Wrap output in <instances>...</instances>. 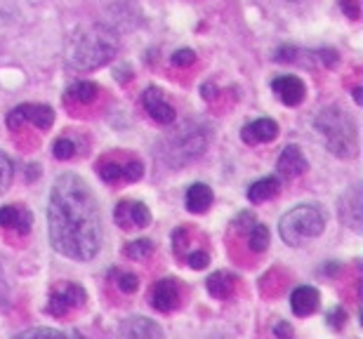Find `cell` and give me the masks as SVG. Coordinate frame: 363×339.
Returning <instances> with one entry per match:
<instances>
[{
  "label": "cell",
  "instance_id": "obj_1",
  "mask_svg": "<svg viewBox=\"0 0 363 339\" xmlns=\"http://www.w3.org/2000/svg\"><path fill=\"white\" fill-rule=\"evenodd\" d=\"M50 241L57 252L76 262H90L101 245V219L92 191L78 174H60L47 208Z\"/></svg>",
  "mask_w": 363,
  "mask_h": 339
},
{
  "label": "cell",
  "instance_id": "obj_2",
  "mask_svg": "<svg viewBox=\"0 0 363 339\" xmlns=\"http://www.w3.org/2000/svg\"><path fill=\"white\" fill-rule=\"evenodd\" d=\"M118 38L106 26H88L78 31L66 47V62L78 71H92L114 59Z\"/></svg>",
  "mask_w": 363,
  "mask_h": 339
},
{
  "label": "cell",
  "instance_id": "obj_3",
  "mask_svg": "<svg viewBox=\"0 0 363 339\" xmlns=\"http://www.w3.org/2000/svg\"><path fill=\"white\" fill-rule=\"evenodd\" d=\"M316 130L323 137L325 146L340 158H354L359 151V135H356V123L340 111L338 106H328L316 116Z\"/></svg>",
  "mask_w": 363,
  "mask_h": 339
},
{
  "label": "cell",
  "instance_id": "obj_4",
  "mask_svg": "<svg viewBox=\"0 0 363 339\" xmlns=\"http://www.w3.org/2000/svg\"><path fill=\"white\" fill-rule=\"evenodd\" d=\"M325 229V215L318 205H297L281 217L279 233L283 243L292 247H302L307 241L318 238Z\"/></svg>",
  "mask_w": 363,
  "mask_h": 339
},
{
  "label": "cell",
  "instance_id": "obj_5",
  "mask_svg": "<svg viewBox=\"0 0 363 339\" xmlns=\"http://www.w3.org/2000/svg\"><path fill=\"white\" fill-rule=\"evenodd\" d=\"M205 141H208V137L196 130V127L194 130H191V125L182 127L179 135L173 137V146L168 148V153H170L168 161L179 165V163H186V161H191V158L201 156L203 148H205Z\"/></svg>",
  "mask_w": 363,
  "mask_h": 339
},
{
  "label": "cell",
  "instance_id": "obj_6",
  "mask_svg": "<svg viewBox=\"0 0 363 339\" xmlns=\"http://www.w3.org/2000/svg\"><path fill=\"white\" fill-rule=\"evenodd\" d=\"M24 123L36 125L38 130H50L55 123V111L47 104H21L8 116L10 130H19Z\"/></svg>",
  "mask_w": 363,
  "mask_h": 339
},
{
  "label": "cell",
  "instance_id": "obj_7",
  "mask_svg": "<svg viewBox=\"0 0 363 339\" xmlns=\"http://www.w3.org/2000/svg\"><path fill=\"white\" fill-rule=\"evenodd\" d=\"M85 301V290L76 283H62L55 293L50 295V301H47V311L52 316H64L71 309H78Z\"/></svg>",
  "mask_w": 363,
  "mask_h": 339
},
{
  "label": "cell",
  "instance_id": "obj_8",
  "mask_svg": "<svg viewBox=\"0 0 363 339\" xmlns=\"http://www.w3.org/2000/svg\"><path fill=\"white\" fill-rule=\"evenodd\" d=\"M114 219L123 229H144L151 224V212L142 200H121L114 210Z\"/></svg>",
  "mask_w": 363,
  "mask_h": 339
},
{
  "label": "cell",
  "instance_id": "obj_9",
  "mask_svg": "<svg viewBox=\"0 0 363 339\" xmlns=\"http://www.w3.org/2000/svg\"><path fill=\"white\" fill-rule=\"evenodd\" d=\"M142 104H144V109H147V113L151 116L156 123H161V125L175 123V116L177 113H175V106L168 102V97H165L163 90L147 87L142 94Z\"/></svg>",
  "mask_w": 363,
  "mask_h": 339
},
{
  "label": "cell",
  "instance_id": "obj_10",
  "mask_svg": "<svg viewBox=\"0 0 363 339\" xmlns=\"http://www.w3.org/2000/svg\"><path fill=\"white\" fill-rule=\"evenodd\" d=\"M182 299V290L177 280H158L156 285L151 288V306L156 311H163V314H170L179 306Z\"/></svg>",
  "mask_w": 363,
  "mask_h": 339
},
{
  "label": "cell",
  "instance_id": "obj_11",
  "mask_svg": "<svg viewBox=\"0 0 363 339\" xmlns=\"http://www.w3.org/2000/svg\"><path fill=\"white\" fill-rule=\"evenodd\" d=\"M118 339H165L163 330L144 316H132L121 323Z\"/></svg>",
  "mask_w": 363,
  "mask_h": 339
},
{
  "label": "cell",
  "instance_id": "obj_12",
  "mask_svg": "<svg viewBox=\"0 0 363 339\" xmlns=\"http://www.w3.org/2000/svg\"><path fill=\"white\" fill-rule=\"evenodd\" d=\"M276 170H279V174L286 179H295V177H300V174L307 172L309 163H307V158H304L302 148L297 144H288L281 151L279 163H276Z\"/></svg>",
  "mask_w": 363,
  "mask_h": 339
},
{
  "label": "cell",
  "instance_id": "obj_13",
  "mask_svg": "<svg viewBox=\"0 0 363 339\" xmlns=\"http://www.w3.org/2000/svg\"><path fill=\"white\" fill-rule=\"evenodd\" d=\"M271 90L274 94L281 99L286 106H297L302 104L304 94H307V87L297 76H279L271 81Z\"/></svg>",
  "mask_w": 363,
  "mask_h": 339
},
{
  "label": "cell",
  "instance_id": "obj_14",
  "mask_svg": "<svg viewBox=\"0 0 363 339\" xmlns=\"http://www.w3.org/2000/svg\"><path fill=\"white\" fill-rule=\"evenodd\" d=\"M0 226L26 236L31 231V226H34V215H31V210L21 208V205H3L0 208Z\"/></svg>",
  "mask_w": 363,
  "mask_h": 339
},
{
  "label": "cell",
  "instance_id": "obj_15",
  "mask_svg": "<svg viewBox=\"0 0 363 339\" xmlns=\"http://www.w3.org/2000/svg\"><path fill=\"white\" fill-rule=\"evenodd\" d=\"M241 137L245 144H266V141H274L279 137V125L271 118H258L243 127Z\"/></svg>",
  "mask_w": 363,
  "mask_h": 339
},
{
  "label": "cell",
  "instance_id": "obj_16",
  "mask_svg": "<svg viewBox=\"0 0 363 339\" xmlns=\"http://www.w3.org/2000/svg\"><path fill=\"white\" fill-rule=\"evenodd\" d=\"M318 301H321V295L312 285H300L290 295V306L295 316H312L318 309Z\"/></svg>",
  "mask_w": 363,
  "mask_h": 339
},
{
  "label": "cell",
  "instance_id": "obj_17",
  "mask_svg": "<svg viewBox=\"0 0 363 339\" xmlns=\"http://www.w3.org/2000/svg\"><path fill=\"white\" fill-rule=\"evenodd\" d=\"M184 203H186V210H189V212L201 215V212H205L212 205V189L208 187V184H203V182L191 184V187L186 189Z\"/></svg>",
  "mask_w": 363,
  "mask_h": 339
},
{
  "label": "cell",
  "instance_id": "obj_18",
  "mask_svg": "<svg viewBox=\"0 0 363 339\" xmlns=\"http://www.w3.org/2000/svg\"><path fill=\"white\" fill-rule=\"evenodd\" d=\"M236 283H238V278L234 273L215 271L210 278H208V293H210L212 297H217V299H227V297H231Z\"/></svg>",
  "mask_w": 363,
  "mask_h": 339
},
{
  "label": "cell",
  "instance_id": "obj_19",
  "mask_svg": "<svg viewBox=\"0 0 363 339\" xmlns=\"http://www.w3.org/2000/svg\"><path fill=\"white\" fill-rule=\"evenodd\" d=\"M279 191H281L279 177H262V179H258L255 184H250L248 198H250V203H264V200L274 198Z\"/></svg>",
  "mask_w": 363,
  "mask_h": 339
},
{
  "label": "cell",
  "instance_id": "obj_20",
  "mask_svg": "<svg viewBox=\"0 0 363 339\" xmlns=\"http://www.w3.org/2000/svg\"><path fill=\"white\" fill-rule=\"evenodd\" d=\"M68 99H73V102H81V104H90L97 99L99 94V87L95 83L90 81H81V83H73L71 87H68Z\"/></svg>",
  "mask_w": 363,
  "mask_h": 339
},
{
  "label": "cell",
  "instance_id": "obj_21",
  "mask_svg": "<svg viewBox=\"0 0 363 339\" xmlns=\"http://www.w3.org/2000/svg\"><path fill=\"white\" fill-rule=\"evenodd\" d=\"M245 238H248V247L253 252H264L269 247V229L264 224H260V221L245 233Z\"/></svg>",
  "mask_w": 363,
  "mask_h": 339
},
{
  "label": "cell",
  "instance_id": "obj_22",
  "mask_svg": "<svg viewBox=\"0 0 363 339\" xmlns=\"http://www.w3.org/2000/svg\"><path fill=\"white\" fill-rule=\"evenodd\" d=\"M153 252V243L149 238H140V241H132L125 245V254L130 259H147Z\"/></svg>",
  "mask_w": 363,
  "mask_h": 339
},
{
  "label": "cell",
  "instance_id": "obj_23",
  "mask_svg": "<svg viewBox=\"0 0 363 339\" xmlns=\"http://www.w3.org/2000/svg\"><path fill=\"white\" fill-rule=\"evenodd\" d=\"M97 172H99V177L104 179V182L114 184V182H118V179H123V163L104 161L101 165H97Z\"/></svg>",
  "mask_w": 363,
  "mask_h": 339
},
{
  "label": "cell",
  "instance_id": "obj_24",
  "mask_svg": "<svg viewBox=\"0 0 363 339\" xmlns=\"http://www.w3.org/2000/svg\"><path fill=\"white\" fill-rule=\"evenodd\" d=\"M76 144H73L68 137H60V139L55 141V146H52V153H55L57 161H71L73 156H76Z\"/></svg>",
  "mask_w": 363,
  "mask_h": 339
},
{
  "label": "cell",
  "instance_id": "obj_25",
  "mask_svg": "<svg viewBox=\"0 0 363 339\" xmlns=\"http://www.w3.org/2000/svg\"><path fill=\"white\" fill-rule=\"evenodd\" d=\"M14 339H64V335L55 327H31V330L21 332Z\"/></svg>",
  "mask_w": 363,
  "mask_h": 339
},
{
  "label": "cell",
  "instance_id": "obj_26",
  "mask_svg": "<svg viewBox=\"0 0 363 339\" xmlns=\"http://www.w3.org/2000/svg\"><path fill=\"white\" fill-rule=\"evenodd\" d=\"M12 177H14L12 161H10V158L5 156L3 151H0V193H5V191L10 189V184H12Z\"/></svg>",
  "mask_w": 363,
  "mask_h": 339
},
{
  "label": "cell",
  "instance_id": "obj_27",
  "mask_svg": "<svg viewBox=\"0 0 363 339\" xmlns=\"http://www.w3.org/2000/svg\"><path fill=\"white\" fill-rule=\"evenodd\" d=\"M118 290L121 293H125V295H132L137 288H140V278H137L135 273H125V271H121L118 273Z\"/></svg>",
  "mask_w": 363,
  "mask_h": 339
},
{
  "label": "cell",
  "instance_id": "obj_28",
  "mask_svg": "<svg viewBox=\"0 0 363 339\" xmlns=\"http://www.w3.org/2000/svg\"><path fill=\"white\" fill-rule=\"evenodd\" d=\"M142 174H144V165L140 161L123 163V182H137V179H142Z\"/></svg>",
  "mask_w": 363,
  "mask_h": 339
},
{
  "label": "cell",
  "instance_id": "obj_29",
  "mask_svg": "<svg viewBox=\"0 0 363 339\" xmlns=\"http://www.w3.org/2000/svg\"><path fill=\"white\" fill-rule=\"evenodd\" d=\"M325 321H328V325L333 327V330H340L347 321V311L342 306H335V309H330L328 314H325Z\"/></svg>",
  "mask_w": 363,
  "mask_h": 339
},
{
  "label": "cell",
  "instance_id": "obj_30",
  "mask_svg": "<svg viewBox=\"0 0 363 339\" xmlns=\"http://www.w3.org/2000/svg\"><path fill=\"white\" fill-rule=\"evenodd\" d=\"M255 224H258V221H255V215H253V212H241V215L236 217V221H234L236 231H243V233H248Z\"/></svg>",
  "mask_w": 363,
  "mask_h": 339
},
{
  "label": "cell",
  "instance_id": "obj_31",
  "mask_svg": "<svg viewBox=\"0 0 363 339\" xmlns=\"http://www.w3.org/2000/svg\"><path fill=\"white\" fill-rule=\"evenodd\" d=\"M186 262H189L191 269H205L208 264H210V257H208V252H203V250H194L189 257H186Z\"/></svg>",
  "mask_w": 363,
  "mask_h": 339
},
{
  "label": "cell",
  "instance_id": "obj_32",
  "mask_svg": "<svg viewBox=\"0 0 363 339\" xmlns=\"http://www.w3.org/2000/svg\"><path fill=\"white\" fill-rule=\"evenodd\" d=\"M196 62V52L194 50H177L173 55V64L175 66H189V64H194Z\"/></svg>",
  "mask_w": 363,
  "mask_h": 339
},
{
  "label": "cell",
  "instance_id": "obj_33",
  "mask_svg": "<svg viewBox=\"0 0 363 339\" xmlns=\"http://www.w3.org/2000/svg\"><path fill=\"white\" fill-rule=\"evenodd\" d=\"M274 335H276V339H290L292 337V327L288 325L286 321H279L274 325Z\"/></svg>",
  "mask_w": 363,
  "mask_h": 339
},
{
  "label": "cell",
  "instance_id": "obj_34",
  "mask_svg": "<svg viewBox=\"0 0 363 339\" xmlns=\"http://www.w3.org/2000/svg\"><path fill=\"white\" fill-rule=\"evenodd\" d=\"M340 5H342V10L351 19H359V3H356V0H342Z\"/></svg>",
  "mask_w": 363,
  "mask_h": 339
},
{
  "label": "cell",
  "instance_id": "obj_35",
  "mask_svg": "<svg viewBox=\"0 0 363 339\" xmlns=\"http://www.w3.org/2000/svg\"><path fill=\"white\" fill-rule=\"evenodd\" d=\"M5 299H8V283H5V273L0 269V306L5 304Z\"/></svg>",
  "mask_w": 363,
  "mask_h": 339
},
{
  "label": "cell",
  "instance_id": "obj_36",
  "mask_svg": "<svg viewBox=\"0 0 363 339\" xmlns=\"http://www.w3.org/2000/svg\"><path fill=\"white\" fill-rule=\"evenodd\" d=\"M354 99H356V104H361V87L354 90Z\"/></svg>",
  "mask_w": 363,
  "mask_h": 339
},
{
  "label": "cell",
  "instance_id": "obj_37",
  "mask_svg": "<svg viewBox=\"0 0 363 339\" xmlns=\"http://www.w3.org/2000/svg\"><path fill=\"white\" fill-rule=\"evenodd\" d=\"M73 339H85L83 335H78V332H76V335H73Z\"/></svg>",
  "mask_w": 363,
  "mask_h": 339
}]
</instances>
